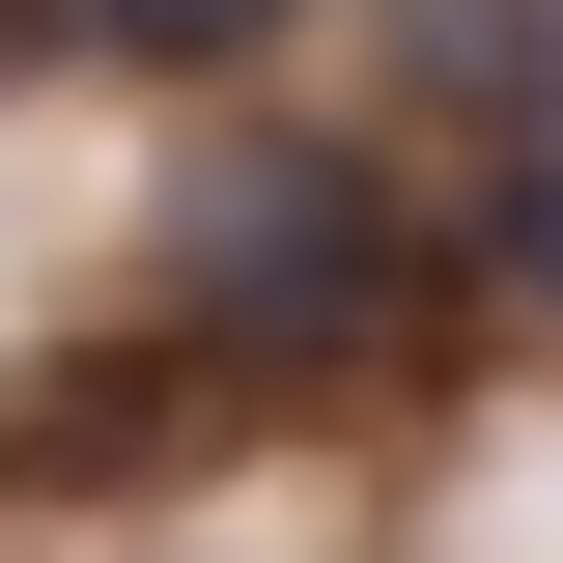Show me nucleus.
I'll return each instance as SVG.
<instances>
[{"instance_id": "3", "label": "nucleus", "mask_w": 563, "mask_h": 563, "mask_svg": "<svg viewBox=\"0 0 563 563\" xmlns=\"http://www.w3.org/2000/svg\"><path fill=\"white\" fill-rule=\"evenodd\" d=\"M85 29H225V0H85Z\"/></svg>"}, {"instance_id": "2", "label": "nucleus", "mask_w": 563, "mask_h": 563, "mask_svg": "<svg viewBox=\"0 0 563 563\" xmlns=\"http://www.w3.org/2000/svg\"><path fill=\"white\" fill-rule=\"evenodd\" d=\"M507 282H536V310H563V169H536V198H507Z\"/></svg>"}, {"instance_id": "1", "label": "nucleus", "mask_w": 563, "mask_h": 563, "mask_svg": "<svg viewBox=\"0 0 563 563\" xmlns=\"http://www.w3.org/2000/svg\"><path fill=\"white\" fill-rule=\"evenodd\" d=\"M198 310H225V339H366V310H395V198L310 169V141L225 169V198H198Z\"/></svg>"}, {"instance_id": "4", "label": "nucleus", "mask_w": 563, "mask_h": 563, "mask_svg": "<svg viewBox=\"0 0 563 563\" xmlns=\"http://www.w3.org/2000/svg\"><path fill=\"white\" fill-rule=\"evenodd\" d=\"M536 85H563V57H536Z\"/></svg>"}]
</instances>
